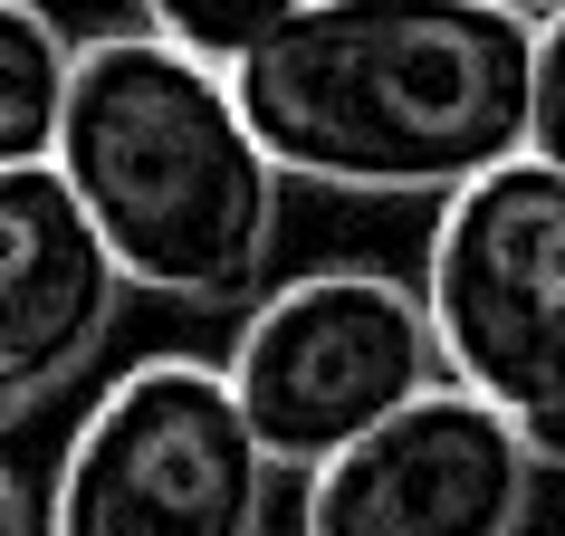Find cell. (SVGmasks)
<instances>
[{"mask_svg":"<svg viewBox=\"0 0 565 536\" xmlns=\"http://www.w3.org/2000/svg\"><path fill=\"white\" fill-rule=\"evenodd\" d=\"M288 182L317 192H460L527 153L536 10L518 0H298L231 67Z\"/></svg>","mask_w":565,"mask_h":536,"instance_id":"6da1fadb","label":"cell"},{"mask_svg":"<svg viewBox=\"0 0 565 536\" xmlns=\"http://www.w3.org/2000/svg\"><path fill=\"white\" fill-rule=\"evenodd\" d=\"M58 173L96 211L135 298L239 307L259 288L268 249H278L288 173L239 106V77L153 39L145 20L77 39Z\"/></svg>","mask_w":565,"mask_h":536,"instance_id":"7a4b0ae2","label":"cell"},{"mask_svg":"<svg viewBox=\"0 0 565 536\" xmlns=\"http://www.w3.org/2000/svg\"><path fill=\"white\" fill-rule=\"evenodd\" d=\"M278 460L211 355H145L96 393L49 479V536H268Z\"/></svg>","mask_w":565,"mask_h":536,"instance_id":"3957f363","label":"cell"},{"mask_svg":"<svg viewBox=\"0 0 565 536\" xmlns=\"http://www.w3.org/2000/svg\"><path fill=\"white\" fill-rule=\"evenodd\" d=\"M413 278L441 374L489 393L546 460H565V163L508 153L441 192Z\"/></svg>","mask_w":565,"mask_h":536,"instance_id":"277c9868","label":"cell"},{"mask_svg":"<svg viewBox=\"0 0 565 536\" xmlns=\"http://www.w3.org/2000/svg\"><path fill=\"white\" fill-rule=\"evenodd\" d=\"M221 374H231L249 431L268 441V460L317 470L327 450L364 441L384 412H403L413 393L441 384V335H431L422 278L374 268V259H335V268H298V278L259 288Z\"/></svg>","mask_w":565,"mask_h":536,"instance_id":"5b68a950","label":"cell"},{"mask_svg":"<svg viewBox=\"0 0 565 536\" xmlns=\"http://www.w3.org/2000/svg\"><path fill=\"white\" fill-rule=\"evenodd\" d=\"M546 450L470 384H431L298 470V536H527Z\"/></svg>","mask_w":565,"mask_h":536,"instance_id":"8992f818","label":"cell"},{"mask_svg":"<svg viewBox=\"0 0 565 536\" xmlns=\"http://www.w3.org/2000/svg\"><path fill=\"white\" fill-rule=\"evenodd\" d=\"M125 268L77 202V182L49 163H0V421L58 403L125 317Z\"/></svg>","mask_w":565,"mask_h":536,"instance_id":"52a82bcc","label":"cell"},{"mask_svg":"<svg viewBox=\"0 0 565 536\" xmlns=\"http://www.w3.org/2000/svg\"><path fill=\"white\" fill-rule=\"evenodd\" d=\"M77 87V39L49 0H0V163H49Z\"/></svg>","mask_w":565,"mask_h":536,"instance_id":"ba28073f","label":"cell"},{"mask_svg":"<svg viewBox=\"0 0 565 536\" xmlns=\"http://www.w3.org/2000/svg\"><path fill=\"white\" fill-rule=\"evenodd\" d=\"M288 10H298V0H135V20H145L153 39H173V49H192V58H211V67H239L259 39H278Z\"/></svg>","mask_w":565,"mask_h":536,"instance_id":"9c48e42d","label":"cell"},{"mask_svg":"<svg viewBox=\"0 0 565 536\" xmlns=\"http://www.w3.org/2000/svg\"><path fill=\"white\" fill-rule=\"evenodd\" d=\"M527 153L565 163V10L536 20V77H527Z\"/></svg>","mask_w":565,"mask_h":536,"instance_id":"30bf717a","label":"cell"},{"mask_svg":"<svg viewBox=\"0 0 565 536\" xmlns=\"http://www.w3.org/2000/svg\"><path fill=\"white\" fill-rule=\"evenodd\" d=\"M0 536H49V517H39V499H30L20 470H0Z\"/></svg>","mask_w":565,"mask_h":536,"instance_id":"8fae6325","label":"cell"},{"mask_svg":"<svg viewBox=\"0 0 565 536\" xmlns=\"http://www.w3.org/2000/svg\"><path fill=\"white\" fill-rule=\"evenodd\" d=\"M518 10H536V20H546V10H565V0H518Z\"/></svg>","mask_w":565,"mask_h":536,"instance_id":"7c38bea8","label":"cell"}]
</instances>
